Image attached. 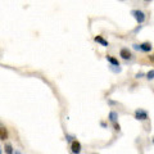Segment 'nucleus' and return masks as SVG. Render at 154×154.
<instances>
[{
	"label": "nucleus",
	"mask_w": 154,
	"mask_h": 154,
	"mask_svg": "<svg viewBox=\"0 0 154 154\" xmlns=\"http://www.w3.org/2000/svg\"><path fill=\"white\" fill-rule=\"evenodd\" d=\"M93 154H98V153H93Z\"/></svg>",
	"instance_id": "obj_19"
},
{
	"label": "nucleus",
	"mask_w": 154,
	"mask_h": 154,
	"mask_svg": "<svg viewBox=\"0 0 154 154\" xmlns=\"http://www.w3.org/2000/svg\"><path fill=\"white\" fill-rule=\"evenodd\" d=\"M119 57H121L122 59L127 60V59H130V58H131V51H130L127 48H122V49L119 50Z\"/></svg>",
	"instance_id": "obj_4"
},
{
	"label": "nucleus",
	"mask_w": 154,
	"mask_h": 154,
	"mask_svg": "<svg viewBox=\"0 0 154 154\" xmlns=\"http://www.w3.org/2000/svg\"><path fill=\"white\" fill-rule=\"evenodd\" d=\"M153 144H154V137H153Z\"/></svg>",
	"instance_id": "obj_18"
},
{
	"label": "nucleus",
	"mask_w": 154,
	"mask_h": 154,
	"mask_svg": "<svg viewBox=\"0 0 154 154\" xmlns=\"http://www.w3.org/2000/svg\"><path fill=\"white\" fill-rule=\"evenodd\" d=\"M4 150H5L7 154H14V150H13V146L11 145L9 143H7L5 145H4Z\"/></svg>",
	"instance_id": "obj_10"
},
{
	"label": "nucleus",
	"mask_w": 154,
	"mask_h": 154,
	"mask_svg": "<svg viewBox=\"0 0 154 154\" xmlns=\"http://www.w3.org/2000/svg\"><path fill=\"white\" fill-rule=\"evenodd\" d=\"M143 76H146V75L143 73V72H139V73H136V76H135V77H136V79H141Z\"/></svg>",
	"instance_id": "obj_14"
},
{
	"label": "nucleus",
	"mask_w": 154,
	"mask_h": 154,
	"mask_svg": "<svg viewBox=\"0 0 154 154\" xmlns=\"http://www.w3.org/2000/svg\"><path fill=\"white\" fill-rule=\"evenodd\" d=\"M108 118H109V121L112 122L113 125H116L117 123V118H118V113L117 112H114V110H112V112L109 113V116H108Z\"/></svg>",
	"instance_id": "obj_5"
},
{
	"label": "nucleus",
	"mask_w": 154,
	"mask_h": 154,
	"mask_svg": "<svg viewBox=\"0 0 154 154\" xmlns=\"http://www.w3.org/2000/svg\"><path fill=\"white\" fill-rule=\"evenodd\" d=\"M94 41H95V42H99V44H102L103 46H108V41L104 40L103 36H100V35H96V36L94 37Z\"/></svg>",
	"instance_id": "obj_6"
},
{
	"label": "nucleus",
	"mask_w": 154,
	"mask_h": 154,
	"mask_svg": "<svg viewBox=\"0 0 154 154\" xmlns=\"http://www.w3.org/2000/svg\"><path fill=\"white\" fill-rule=\"evenodd\" d=\"M140 50L145 51V53L150 51L152 50V44H150V42H143V44H140Z\"/></svg>",
	"instance_id": "obj_7"
},
{
	"label": "nucleus",
	"mask_w": 154,
	"mask_h": 154,
	"mask_svg": "<svg viewBox=\"0 0 154 154\" xmlns=\"http://www.w3.org/2000/svg\"><path fill=\"white\" fill-rule=\"evenodd\" d=\"M0 137H2V140L3 141H5L7 140V139H8V132H7V128L5 127H2V128H0Z\"/></svg>",
	"instance_id": "obj_9"
},
{
	"label": "nucleus",
	"mask_w": 154,
	"mask_h": 154,
	"mask_svg": "<svg viewBox=\"0 0 154 154\" xmlns=\"http://www.w3.org/2000/svg\"><path fill=\"white\" fill-rule=\"evenodd\" d=\"M146 79H148V80H153V79H154V69H152V71L148 72V73H146Z\"/></svg>",
	"instance_id": "obj_11"
},
{
	"label": "nucleus",
	"mask_w": 154,
	"mask_h": 154,
	"mask_svg": "<svg viewBox=\"0 0 154 154\" xmlns=\"http://www.w3.org/2000/svg\"><path fill=\"white\" fill-rule=\"evenodd\" d=\"M149 60H150L152 63L154 64V54H153V55H149Z\"/></svg>",
	"instance_id": "obj_16"
},
{
	"label": "nucleus",
	"mask_w": 154,
	"mask_h": 154,
	"mask_svg": "<svg viewBox=\"0 0 154 154\" xmlns=\"http://www.w3.org/2000/svg\"><path fill=\"white\" fill-rule=\"evenodd\" d=\"M131 14L135 17V19L139 22V23H143L144 21L146 19V16H145V13H144L143 11H139V9H136V11H132Z\"/></svg>",
	"instance_id": "obj_1"
},
{
	"label": "nucleus",
	"mask_w": 154,
	"mask_h": 154,
	"mask_svg": "<svg viewBox=\"0 0 154 154\" xmlns=\"http://www.w3.org/2000/svg\"><path fill=\"white\" fill-rule=\"evenodd\" d=\"M107 60L110 63V66H114V67H119V62H118V59H116L114 57H112V55H107Z\"/></svg>",
	"instance_id": "obj_8"
},
{
	"label": "nucleus",
	"mask_w": 154,
	"mask_h": 154,
	"mask_svg": "<svg viewBox=\"0 0 154 154\" xmlns=\"http://www.w3.org/2000/svg\"><path fill=\"white\" fill-rule=\"evenodd\" d=\"M71 150H72L73 154H80L81 153V144H80V141L75 140L73 143H72L71 144Z\"/></svg>",
	"instance_id": "obj_3"
},
{
	"label": "nucleus",
	"mask_w": 154,
	"mask_h": 154,
	"mask_svg": "<svg viewBox=\"0 0 154 154\" xmlns=\"http://www.w3.org/2000/svg\"><path fill=\"white\" fill-rule=\"evenodd\" d=\"M66 139H67V141H69L71 144L75 141V140H72V139H73V136H71V135H67V136H66Z\"/></svg>",
	"instance_id": "obj_13"
},
{
	"label": "nucleus",
	"mask_w": 154,
	"mask_h": 154,
	"mask_svg": "<svg viewBox=\"0 0 154 154\" xmlns=\"http://www.w3.org/2000/svg\"><path fill=\"white\" fill-rule=\"evenodd\" d=\"M109 68H110V69H112L113 72H116V73H117V72H121V68H119V67H117V68H116V67H114V66H110V67H109Z\"/></svg>",
	"instance_id": "obj_12"
},
{
	"label": "nucleus",
	"mask_w": 154,
	"mask_h": 154,
	"mask_svg": "<svg viewBox=\"0 0 154 154\" xmlns=\"http://www.w3.org/2000/svg\"><path fill=\"white\" fill-rule=\"evenodd\" d=\"M14 154H21V153H19L18 150H16V152H14Z\"/></svg>",
	"instance_id": "obj_17"
},
{
	"label": "nucleus",
	"mask_w": 154,
	"mask_h": 154,
	"mask_svg": "<svg viewBox=\"0 0 154 154\" xmlns=\"http://www.w3.org/2000/svg\"><path fill=\"white\" fill-rule=\"evenodd\" d=\"M135 118L139 121H145V119H148V112L144 109H136L135 110Z\"/></svg>",
	"instance_id": "obj_2"
},
{
	"label": "nucleus",
	"mask_w": 154,
	"mask_h": 154,
	"mask_svg": "<svg viewBox=\"0 0 154 154\" xmlns=\"http://www.w3.org/2000/svg\"><path fill=\"white\" fill-rule=\"evenodd\" d=\"M132 46H134V49H135V50H140V45H137V44H134Z\"/></svg>",
	"instance_id": "obj_15"
}]
</instances>
